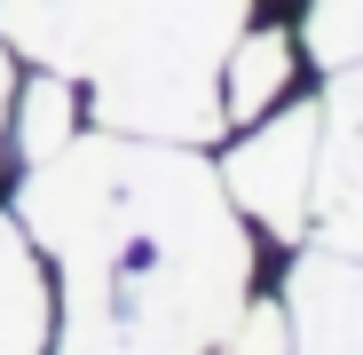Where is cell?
<instances>
[{
    "instance_id": "4",
    "label": "cell",
    "mask_w": 363,
    "mask_h": 355,
    "mask_svg": "<svg viewBox=\"0 0 363 355\" xmlns=\"http://www.w3.org/2000/svg\"><path fill=\"white\" fill-rule=\"evenodd\" d=\"M284 324H292V355H363V261L332 245L300 253Z\"/></svg>"
},
{
    "instance_id": "3",
    "label": "cell",
    "mask_w": 363,
    "mask_h": 355,
    "mask_svg": "<svg viewBox=\"0 0 363 355\" xmlns=\"http://www.w3.org/2000/svg\"><path fill=\"white\" fill-rule=\"evenodd\" d=\"M316 237L363 261V64L332 72L324 95V150H316Z\"/></svg>"
},
{
    "instance_id": "2",
    "label": "cell",
    "mask_w": 363,
    "mask_h": 355,
    "mask_svg": "<svg viewBox=\"0 0 363 355\" xmlns=\"http://www.w3.org/2000/svg\"><path fill=\"white\" fill-rule=\"evenodd\" d=\"M316 150H324V103H284L277 118H253V135L229 142L221 158L229 205L269 237H300L316 213Z\"/></svg>"
},
{
    "instance_id": "6",
    "label": "cell",
    "mask_w": 363,
    "mask_h": 355,
    "mask_svg": "<svg viewBox=\"0 0 363 355\" xmlns=\"http://www.w3.org/2000/svg\"><path fill=\"white\" fill-rule=\"evenodd\" d=\"M292 64H300V55H292V32L284 24H245L229 40V55H221V118H229V127H253L269 103H284Z\"/></svg>"
},
{
    "instance_id": "5",
    "label": "cell",
    "mask_w": 363,
    "mask_h": 355,
    "mask_svg": "<svg viewBox=\"0 0 363 355\" xmlns=\"http://www.w3.org/2000/svg\"><path fill=\"white\" fill-rule=\"evenodd\" d=\"M48 347H55V292L32 229L9 205L0 213V355H48Z\"/></svg>"
},
{
    "instance_id": "7",
    "label": "cell",
    "mask_w": 363,
    "mask_h": 355,
    "mask_svg": "<svg viewBox=\"0 0 363 355\" xmlns=\"http://www.w3.org/2000/svg\"><path fill=\"white\" fill-rule=\"evenodd\" d=\"M79 135V79H64V72H40L24 95H16V158L24 166H40V158H55Z\"/></svg>"
},
{
    "instance_id": "10",
    "label": "cell",
    "mask_w": 363,
    "mask_h": 355,
    "mask_svg": "<svg viewBox=\"0 0 363 355\" xmlns=\"http://www.w3.org/2000/svg\"><path fill=\"white\" fill-rule=\"evenodd\" d=\"M9 103H16V55L0 47V118H9Z\"/></svg>"
},
{
    "instance_id": "8",
    "label": "cell",
    "mask_w": 363,
    "mask_h": 355,
    "mask_svg": "<svg viewBox=\"0 0 363 355\" xmlns=\"http://www.w3.org/2000/svg\"><path fill=\"white\" fill-rule=\"evenodd\" d=\"M55 355H206V347H182L166 332L118 324L103 308H64V347H55Z\"/></svg>"
},
{
    "instance_id": "1",
    "label": "cell",
    "mask_w": 363,
    "mask_h": 355,
    "mask_svg": "<svg viewBox=\"0 0 363 355\" xmlns=\"http://www.w3.org/2000/svg\"><path fill=\"white\" fill-rule=\"evenodd\" d=\"M253 0H64V79L95 87V127L143 142H213L221 55Z\"/></svg>"
},
{
    "instance_id": "9",
    "label": "cell",
    "mask_w": 363,
    "mask_h": 355,
    "mask_svg": "<svg viewBox=\"0 0 363 355\" xmlns=\"http://www.w3.org/2000/svg\"><path fill=\"white\" fill-rule=\"evenodd\" d=\"M221 347H229V355H292V324H284L277 300H245L237 324L221 332Z\"/></svg>"
}]
</instances>
